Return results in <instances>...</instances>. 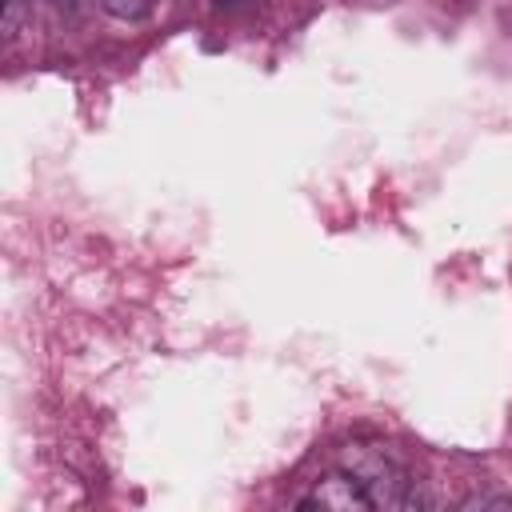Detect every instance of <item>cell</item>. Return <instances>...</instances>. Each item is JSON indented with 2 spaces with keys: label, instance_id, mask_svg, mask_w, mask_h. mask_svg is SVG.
<instances>
[{
  "label": "cell",
  "instance_id": "obj_3",
  "mask_svg": "<svg viewBox=\"0 0 512 512\" xmlns=\"http://www.w3.org/2000/svg\"><path fill=\"white\" fill-rule=\"evenodd\" d=\"M24 12H28V0H4V36H8V40L20 32Z\"/></svg>",
  "mask_w": 512,
  "mask_h": 512
},
{
  "label": "cell",
  "instance_id": "obj_1",
  "mask_svg": "<svg viewBox=\"0 0 512 512\" xmlns=\"http://www.w3.org/2000/svg\"><path fill=\"white\" fill-rule=\"evenodd\" d=\"M300 508H324V512H364L376 508L364 480L356 472H328L312 484L308 496H300Z\"/></svg>",
  "mask_w": 512,
  "mask_h": 512
},
{
  "label": "cell",
  "instance_id": "obj_5",
  "mask_svg": "<svg viewBox=\"0 0 512 512\" xmlns=\"http://www.w3.org/2000/svg\"><path fill=\"white\" fill-rule=\"evenodd\" d=\"M220 4H236V0H220Z\"/></svg>",
  "mask_w": 512,
  "mask_h": 512
},
{
  "label": "cell",
  "instance_id": "obj_2",
  "mask_svg": "<svg viewBox=\"0 0 512 512\" xmlns=\"http://www.w3.org/2000/svg\"><path fill=\"white\" fill-rule=\"evenodd\" d=\"M100 8L116 20H148L156 0H100Z\"/></svg>",
  "mask_w": 512,
  "mask_h": 512
},
{
  "label": "cell",
  "instance_id": "obj_4",
  "mask_svg": "<svg viewBox=\"0 0 512 512\" xmlns=\"http://www.w3.org/2000/svg\"><path fill=\"white\" fill-rule=\"evenodd\" d=\"M464 508H500V512H512V500L508 496H472V500H464Z\"/></svg>",
  "mask_w": 512,
  "mask_h": 512
}]
</instances>
